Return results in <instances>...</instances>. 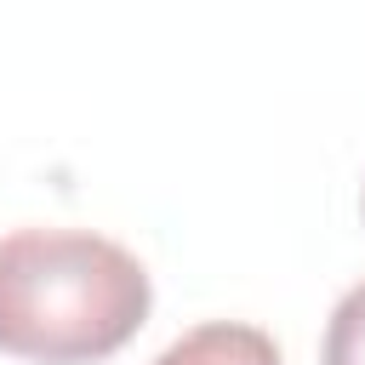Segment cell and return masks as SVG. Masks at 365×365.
I'll list each match as a JSON object with an SVG mask.
<instances>
[{"instance_id": "obj_1", "label": "cell", "mask_w": 365, "mask_h": 365, "mask_svg": "<svg viewBox=\"0 0 365 365\" xmlns=\"http://www.w3.org/2000/svg\"><path fill=\"white\" fill-rule=\"evenodd\" d=\"M154 308L148 268L91 228H17L0 240V354L29 365H97Z\"/></svg>"}, {"instance_id": "obj_3", "label": "cell", "mask_w": 365, "mask_h": 365, "mask_svg": "<svg viewBox=\"0 0 365 365\" xmlns=\"http://www.w3.org/2000/svg\"><path fill=\"white\" fill-rule=\"evenodd\" d=\"M319 365H365V279L336 297V308L325 319Z\"/></svg>"}, {"instance_id": "obj_2", "label": "cell", "mask_w": 365, "mask_h": 365, "mask_svg": "<svg viewBox=\"0 0 365 365\" xmlns=\"http://www.w3.org/2000/svg\"><path fill=\"white\" fill-rule=\"evenodd\" d=\"M154 365H279V342L245 319H205L165 342Z\"/></svg>"}]
</instances>
